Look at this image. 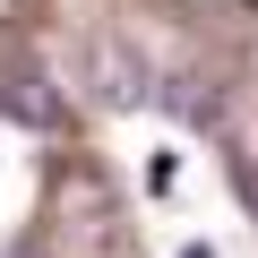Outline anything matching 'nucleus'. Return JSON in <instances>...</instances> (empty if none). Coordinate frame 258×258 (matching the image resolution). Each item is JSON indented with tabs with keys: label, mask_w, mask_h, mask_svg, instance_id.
Returning a JSON list of instances; mask_svg holds the SVG:
<instances>
[{
	"label": "nucleus",
	"mask_w": 258,
	"mask_h": 258,
	"mask_svg": "<svg viewBox=\"0 0 258 258\" xmlns=\"http://www.w3.org/2000/svg\"><path fill=\"white\" fill-rule=\"evenodd\" d=\"M0 112L26 120V129H60V95L43 78H9V86H0Z\"/></svg>",
	"instance_id": "nucleus-1"
},
{
	"label": "nucleus",
	"mask_w": 258,
	"mask_h": 258,
	"mask_svg": "<svg viewBox=\"0 0 258 258\" xmlns=\"http://www.w3.org/2000/svg\"><path fill=\"white\" fill-rule=\"evenodd\" d=\"M95 86H103V103H138V95H147L138 60H129L120 43H95Z\"/></svg>",
	"instance_id": "nucleus-2"
},
{
	"label": "nucleus",
	"mask_w": 258,
	"mask_h": 258,
	"mask_svg": "<svg viewBox=\"0 0 258 258\" xmlns=\"http://www.w3.org/2000/svg\"><path fill=\"white\" fill-rule=\"evenodd\" d=\"M241 198H249V215H258V164H249V172H241Z\"/></svg>",
	"instance_id": "nucleus-3"
}]
</instances>
